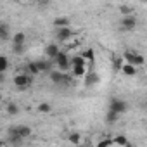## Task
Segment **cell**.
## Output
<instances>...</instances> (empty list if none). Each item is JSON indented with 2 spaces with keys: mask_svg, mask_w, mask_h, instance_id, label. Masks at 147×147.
<instances>
[{
  "mask_svg": "<svg viewBox=\"0 0 147 147\" xmlns=\"http://www.w3.org/2000/svg\"><path fill=\"white\" fill-rule=\"evenodd\" d=\"M99 75H97V73H90V75L85 78V85L87 87H92V85H95V83H99Z\"/></svg>",
  "mask_w": 147,
  "mask_h": 147,
  "instance_id": "obj_19",
  "label": "cell"
},
{
  "mask_svg": "<svg viewBox=\"0 0 147 147\" xmlns=\"http://www.w3.org/2000/svg\"><path fill=\"white\" fill-rule=\"evenodd\" d=\"M137 28V18L135 16H123L119 21V30L121 31H133Z\"/></svg>",
  "mask_w": 147,
  "mask_h": 147,
  "instance_id": "obj_5",
  "label": "cell"
},
{
  "mask_svg": "<svg viewBox=\"0 0 147 147\" xmlns=\"http://www.w3.org/2000/svg\"><path fill=\"white\" fill-rule=\"evenodd\" d=\"M121 73H123L125 76H135V75H137V67H135L133 64L123 62V66H121Z\"/></svg>",
  "mask_w": 147,
  "mask_h": 147,
  "instance_id": "obj_13",
  "label": "cell"
},
{
  "mask_svg": "<svg viewBox=\"0 0 147 147\" xmlns=\"http://www.w3.org/2000/svg\"><path fill=\"white\" fill-rule=\"evenodd\" d=\"M49 76H50L52 83H55V85H64V83H66V76H67V73H62V71H59V69H54Z\"/></svg>",
  "mask_w": 147,
  "mask_h": 147,
  "instance_id": "obj_8",
  "label": "cell"
},
{
  "mask_svg": "<svg viewBox=\"0 0 147 147\" xmlns=\"http://www.w3.org/2000/svg\"><path fill=\"white\" fill-rule=\"evenodd\" d=\"M67 140H69V144H73V145H80V142H82V135H80L78 131H71V133L67 135Z\"/></svg>",
  "mask_w": 147,
  "mask_h": 147,
  "instance_id": "obj_17",
  "label": "cell"
},
{
  "mask_svg": "<svg viewBox=\"0 0 147 147\" xmlns=\"http://www.w3.org/2000/svg\"><path fill=\"white\" fill-rule=\"evenodd\" d=\"M126 147H131V145H130V144H128V145H126Z\"/></svg>",
  "mask_w": 147,
  "mask_h": 147,
  "instance_id": "obj_30",
  "label": "cell"
},
{
  "mask_svg": "<svg viewBox=\"0 0 147 147\" xmlns=\"http://www.w3.org/2000/svg\"><path fill=\"white\" fill-rule=\"evenodd\" d=\"M9 69V59H7V55H0V73H4Z\"/></svg>",
  "mask_w": 147,
  "mask_h": 147,
  "instance_id": "obj_23",
  "label": "cell"
},
{
  "mask_svg": "<svg viewBox=\"0 0 147 147\" xmlns=\"http://www.w3.org/2000/svg\"><path fill=\"white\" fill-rule=\"evenodd\" d=\"M119 11H121V14L123 16H133L131 12H133V9L130 7V5H119Z\"/></svg>",
  "mask_w": 147,
  "mask_h": 147,
  "instance_id": "obj_28",
  "label": "cell"
},
{
  "mask_svg": "<svg viewBox=\"0 0 147 147\" xmlns=\"http://www.w3.org/2000/svg\"><path fill=\"white\" fill-rule=\"evenodd\" d=\"M123 61L128 62V64H133L135 67H140V66L145 64L144 55L138 54V52H135V50H125V52H123Z\"/></svg>",
  "mask_w": 147,
  "mask_h": 147,
  "instance_id": "obj_1",
  "label": "cell"
},
{
  "mask_svg": "<svg viewBox=\"0 0 147 147\" xmlns=\"http://www.w3.org/2000/svg\"><path fill=\"white\" fill-rule=\"evenodd\" d=\"M107 111H113V113H116V114H125L126 111H128V102H125L123 99H118V97H113L111 100H109V109Z\"/></svg>",
  "mask_w": 147,
  "mask_h": 147,
  "instance_id": "obj_3",
  "label": "cell"
},
{
  "mask_svg": "<svg viewBox=\"0 0 147 147\" xmlns=\"http://www.w3.org/2000/svg\"><path fill=\"white\" fill-rule=\"evenodd\" d=\"M36 111H38V113H42V114H49V113L52 111V106H50L49 102H40V104H38V107H36Z\"/></svg>",
  "mask_w": 147,
  "mask_h": 147,
  "instance_id": "obj_22",
  "label": "cell"
},
{
  "mask_svg": "<svg viewBox=\"0 0 147 147\" xmlns=\"http://www.w3.org/2000/svg\"><path fill=\"white\" fill-rule=\"evenodd\" d=\"M54 26L55 30H61V28H69L71 26V19L67 16H57L54 19Z\"/></svg>",
  "mask_w": 147,
  "mask_h": 147,
  "instance_id": "obj_11",
  "label": "cell"
},
{
  "mask_svg": "<svg viewBox=\"0 0 147 147\" xmlns=\"http://www.w3.org/2000/svg\"><path fill=\"white\" fill-rule=\"evenodd\" d=\"M12 82H14V87H18L19 90H26L33 85V76L26 75V73H19V75L14 76Z\"/></svg>",
  "mask_w": 147,
  "mask_h": 147,
  "instance_id": "obj_2",
  "label": "cell"
},
{
  "mask_svg": "<svg viewBox=\"0 0 147 147\" xmlns=\"http://www.w3.org/2000/svg\"><path fill=\"white\" fill-rule=\"evenodd\" d=\"M7 140H9L11 144H19V142H23V138L19 137L16 126H11V128L7 130Z\"/></svg>",
  "mask_w": 147,
  "mask_h": 147,
  "instance_id": "obj_12",
  "label": "cell"
},
{
  "mask_svg": "<svg viewBox=\"0 0 147 147\" xmlns=\"http://www.w3.org/2000/svg\"><path fill=\"white\" fill-rule=\"evenodd\" d=\"M113 140H114V144H118V145H121V147H126V145H128V138H126L125 135H116Z\"/></svg>",
  "mask_w": 147,
  "mask_h": 147,
  "instance_id": "obj_24",
  "label": "cell"
},
{
  "mask_svg": "<svg viewBox=\"0 0 147 147\" xmlns=\"http://www.w3.org/2000/svg\"><path fill=\"white\" fill-rule=\"evenodd\" d=\"M5 111H7L9 116H16V114L19 113V106H18L16 102H9V104L5 106Z\"/></svg>",
  "mask_w": 147,
  "mask_h": 147,
  "instance_id": "obj_20",
  "label": "cell"
},
{
  "mask_svg": "<svg viewBox=\"0 0 147 147\" xmlns=\"http://www.w3.org/2000/svg\"><path fill=\"white\" fill-rule=\"evenodd\" d=\"M12 52L14 55H21L26 52V45H12Z\"/></svg>",
  "mask_w": 147,
  "mask_h": 147,
  "instance_id": "obj_26",
  "label": "cell"
},
{
  "mask_svg": "<svg viewBox=\"0 0 147 147\" xmlns=\"http://www.w3.org/2000/svg\"><path fill=\"white\" fill-rule=\"evenodd\" d=\"M82 55L85 57V61H88V62H94V50H92V49H87V50H83V52H82Z\"/></svg>",
  "mask_w": 147,
  "mask_h": 147,
  "instance_id": "obj_27",
  "label": "cell"
},
{
  "mask_svg": "<svg viewBox=\"0 0 147 147\" xmlns=\"http://www.w3.org/2000/svg\"><path fill=\"white\" fill-rule=\"evenodd\" d=\"M54 64L57 66V69L59 71H62V73H66L69 67H71V59H69V55H67V52H64V50H61V54L55 57V61H54Z\"/></svg>",
  "mask_w": 147,
  "mask_h": 147,
  "instance_id": "obj_4",
  "label": "cell"
},
{
  "mask_svg": "<svg viewBox=\"0 0 147 147\" xmlns=\"http://www.w3.org/2000/svg\"><path fill=\"white\" fill-rule=\"evenodd\" d=\"M61 54V47L55 43V42H52V43H49L47 47H45V59H49V61H55V57Z\"/></svg>",
  "mask_w": 147,
  "mask_h": 147,
  "instance_id": "obj_7",
  "label": "cell"
},
{
  "mask_svg": "<svg viewBox=\"0 0 147 147\" xmlns=\"http://www.w3.org/2000/svg\"><path fill=\"white\" fill-rule=\"evenodd\" d=\"M0 38L2 40H7L9 38V24L7 23H0Z\"/></svg>",
  "mask_w": 147,
  "mask_h": 147,
  "instance_id": "obj_21",
  "label": "cell"
},
{
  "mask_svg": "<svg viewBox=\"0 0 147 147\" xmlns=\"http://www.w3.org/2000/svg\"><path fill=\"white\" fill-rule=\"evenodd\" d=\"M80 66H87V61L85 57L80 54V55H73L71 57V67H80Z\"/></svg>",
  "mask_w": 147,
  "mask_h": 147,
  "instance_id": "obj_15",
  "label": "cell"
},
{
  "mask_svg": "<svg viewBox=\"0 0 147 147\" xmlns=\"http://www.w3.org/2000/svg\"><path fill=\"white\" fill-rule=\"evenodd\" d=\"M12 45H26V35H24L23 31L14 33V36H12Z\"/></svg>",
  "mask_w": 147,
  "mask_h": 147,
  "instance_id": "obj_16",
  "label": "cell"
},
{
  "mask_svg": "<svg viewBox=\"0 0 147 147\" xmlns=\"http://www.w3.org/2000/svg\"><path fill=\"white\" fill-rule=\"evenodd\" d=\"M73 36H75V31H73V28H61V30H55V38L57 42H69Z\"/></svg>",
  "mask_w": 147,
  "mask_h": 147,
  "instance_id": "obj_6",
  "label": "cell"
},
{
  "mask_svg": "<svg viewBox=\"0 0 147 147\" xmlns=\"http://www.w3.org/2000/svg\"><path fill=\"white\" fill-rule=\"evenodd\" d=\"M119 119V114H116V113H113V111H107V114H106V121L107 123H114V121H118Z\"/></svg>",
  "mask_w": 147,
  "mask_h": 147,
  "instance_id": "obj_25",
  "label": "cell"
},
{
  "mask_svg": "<svg viewBox=\"0 0 147 147\" xmlns=\"http://www.w3.org/2000/svg\"><path fill=\"white\" fill-rule=\"evenodd\" d=\"M38 67H40V73H47V75H50V73L54 71V61H49V59H38Z\"/></svg>",
  "mask_w": 147,
  "mask_h": 147,
  "instance_id": "obj_9",
  "label": "cell"
},
{
  "mask_svg": "<svg viewBox=\"0 0 147 147\" xmlns=\"http://www.w3.org/2000/svg\"><path fill=\"white\" fill-rule=\"evenodd\" d=\"M71 73H73V76H76V78H83L87 75V66H80V67H71Z\"/></svg>",
  "mask_w": 147,
  "mask_h": 147,
  "instance_id": "obj_18",
  "label": "cell"
},
{
  "mask_svg": "<svg viewBox=\"0 0 147 147\" xmlns=\"http://www.w3.org/2000/svg\"><path fill=\"white\" fill-rule=\"evenodd\" d=\"M23 73H26V75H30V76H36V75H40V67H38V62H36V61H30V62L24 66Z\"/></svg>",
  "mask_w": 147,
  "mask_h": 147,
  "instance_id": "obj_10",
  "label": "cell"
},
{
  "mask_svg": "<svg viewBox=\"0 0 147 147\" xmlns=\"http://www.w3.org/2000/svg\"><path fill=\"white\" fill-rule=\"evenodd\" d=\"M113 144H114V140H113V138H104L102 142H99V144H97V147H111Z\"/></svg>",
  "mask_w": 147,
  "mask_h": 147,
  "instance_id": "obj_29",
  "label": "cell"
},
{
  "mask_svg": "<svg viewBox=\"0 0 147 147\" xmlns=\"http://www.w3.org/2000/svg\"><path fill=\"white\" fill-rule=\"evenodd\" d=\"M16 128H18V133H19V137H21L23 140H24V138H30V137H31V133H33V131H31V128H30L28 125H18Z\"/></svg>",
  "mask_w": 147,
  "mask_h": 147,
  "instance_id": "obj_14",
  "label": "cell"
}]
</instances>
